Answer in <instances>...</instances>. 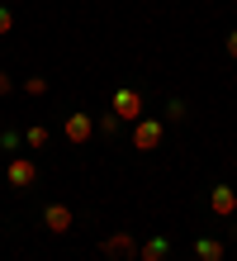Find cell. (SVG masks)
Here are the masks:
<instances>
[{
  "mask_svg": "<svg viewBox=\"0 0 237 261\" xmlns=\"http://www.w3.org/2000/svg\"><path fill=\"white\" fill-rule=\"evenodd\" d=\"M162 138H166V124H162V119H147V114H142L138 124H133V147L138 152H156V147H162Z\"/></svg>",
  "mask_w": 237,
  "mask_h": 261,
  "instance_id": "obj_1",
  "label": "cell"
},
{
  "mask_svg": "<svg viewBox=\"0 0 237 261\" xmlns=\"http://www.w3.org/2000/svg\"><path fill=\"white\" fill-rule=\"evenodd\" d=\"M100 252H104V261H138V238L133 233H114V238L100 242Z\"/></svg>",
  "mask_w": 237,
  "mask_h": 261,
  "instance_id": "obj_4",
  "label": "cell"
},
{
  "mask_svg": "<svg viewBox=\"0 0 237 261\" xmlns=\"http://www.w3.org/2000/svg\"><path fill=\"white\" fill-rule=\"evenodd\" d=\"M10 29H14V14H10L5 5H0V38H5V34H10Z\"/></svg>",
  "mask_w": 237,
  "mask_h": 261,
  "instance_id": "obj_14",
  "label": "cell"
},
{
  "mask_svg": "<svg viewBox=\"0 0 237 261\" xmlns=\"http://www.w3.org/2000/svg\"><path fill=\"white\" fill-rule=\"evenodd\" d=\"M47 138H52V133H47L43 124H29V128H24V143L34 147V152H38V147H47Z\"/></svg>",
  "mask_w": 237,
  "mask_h": 261,
  "instance_id": "obj_10",
  "label": "cell"
},
{
  "mask_svg": "<svg viewBox=\"0 0 237 261\" xmlns=\"http://www.w3.org/2000/svg\"><path fill=\"white\" fill-rule=\"evenodd\" d=\"M10 90H14V81H10V76H5V71H0V100H5V95H10Z\"/></svg>",
  "mask_w": 237,
  "mask_h": 261,
  "instance_id": "obj_16",
  "label": "cell"
},
{
  "mask_svg": "<svg viewBox=\"0 0 237 261\" xmlns=\"http://www.w3.org/2000/svg\"><path fill=\"white\" fill-rule=\"evenodd\" d=\"M228 57H237V29L228 34Z\"/></svg>",
  "mask_w": 237,
  "mask_h": 261,
  "instance_id": "obj_17",
  "label": "cell"
},
{
  "mask_svg": "<svg viewBox=\"0 0 237 261\" xmlns=\"http://www.w3.org/2000/svg\"><path fill=\"white\" fill-rule=\"evenodd\" d=\"M119 128V114L114 110H109V114H100V119H95V133H114Z\"/></svg>",
  "mask_w": 237,
  "mask_h": 261,
  "instance_id": "obj_12",
  "label": "cell"
},
{
  "mask_svg": "<svg viewBox=\"0 0 237 261\" xmlns=\"http://www.w3.org/2000/svg\"><path fill=\"white\" fill-rule=\"evenodd\" d=\"M166 256H171V242L166 238H147L138 247V261H166Z\"/></svg>",
  "mask_w": 237,
  "mask_h": 261,
  "instance_id": "obj_9",
  "label": "cell"
},
{
  "mask_svg": "<svg viewBox=\"0 0 237 261\" xmlns=\"http://www.w3.org/2000/svg\"><path fill=\"white\" fill-rule=\"evenodd\" d=\"M19 143H24V133H14V128H5V133H0V147H5V152H14Z\"/></svg>",
  "mask_w": 237,
  "mask_h": 261,
  "instance_id": "obj_13",
  "label": "cell"
},
{
  "mask_svg": "<svg viewBox=\"0 0 237 261\" xmlns=\"http://www.w3.org/2000/svg\"><path fill=\"white\" fill-rule=\"evenodd\" d=\"M195 256L199 261H228V247L218 238H195Z\"/></svg>",
  "mask_w": 237,
  "mask_h": 261,
  "instance_id": "obj_8",
  "label": "cell"
},
{
  "mask_svg": "<svg viewBox=\"0 0 237 261\" xmlns=\"http://www.w3.org/2000/svg\"><path fill=\"white\" fill-rule=\"evenodd\" d=\"M5 180H10L14 190H34V186H38V162H34V157H14V162L5 166Z\"/></svg>",
  "mask_w": 237,
  "mask_h": 261,
  "instance_id": "obj_3",
  "label": "cell"
},
{
  "mask_svg": "<svg viewBox=\"0 0 237 261\" xmlns=\"http://www.w3.org/2000/svg\"><path fill=\"white\" fill-rule=\"evenodd\" d=\"M43 228H47L52 238L71 233V228H76V209H71V204H47V209H43Z\"/></svg>",
  "mask_w": 237,
  "mask_h": 261,
  "instance_id": "obj_5",
  "label": "cell"
},
{
  "mask_svg": "<svg viewBox=\"0 0 237 261\" xmlns=\"http://www.w3.org/2000/svg\"><path fill=\"white\" fill-rule=\"evenodd\" d=\"M114 114H119V124H138V119H142V90L119 86L114 90Z\"/></svg>",
  "mask_w": 237,
  "mask_h": 261,
  "instance_id": "obj_2",
  "label": "cell"
},
{
  "mask_svg": "<svg viewBox=\"0 0 237 261\" xmlns=\"http://www.w3.org/2000/svg\"><path fill=\"white\" fill-rule=\"evenodd\" d=\"M166 119H185V100H171L166 105Z\"/></svg>",
  "mask_w": 237,
  "mask_h": 261,
  "instance_id": "obj_15",
  "label": "cell"
},
{
  "mask_svg": "<svg viewBox=\"0 0 237 261\" xmlns=\"http://www.w3.org/2000/svg\"><path fill=\"white\" fill-rule=\"evenodd\" d=\"M24 90L29 95H47V76H24Z\"/></svg>",
  "mask_w": 237,
  "mask_h": 261,
  "instance_id": "obj_11",
  "label": "cell"
},
{
  "mask_svg": "<svg viewBox=\"0 0 237 261\" xmlns=\"http://www.w3.org/2000/svg\"><path fill=\"white\" fill-rule=\"evenodd\" d=\"M209 209L218 214V219H232V214H237V190L214 186V190H209Z\"/></svg>",
  "mask_w": 237,
  "mask_h": 261,
  "instance_id": "obj_7",
  "label": "cell"
},
{
  "mask_svg": "<svg viewBox=\"0 0 237 261\" xmlns=\"http://www.w3.org/2000/svg\"><path fill=\"white\" fill-rule=\"evenodd\" d=\"M62 133H67L71 147H81L95 138V114H67V124H62Z\"/></svg>",
  "mask_w": 237,
  "mask_h": 261,
  "instance_id": "obj_6",
  "label": "cell"
}]
</instances>
